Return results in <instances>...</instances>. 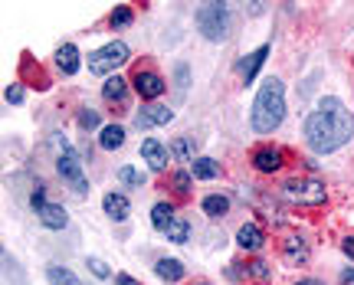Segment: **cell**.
Segmentation results:
<instances>
[{
  "instance_id": "24",
  "label": "cell",
  "mask_w": 354,
  "mask_h": 285,
  "mask_svg": "<svg viewBox=\"0 0 354 285\" xmlns=\"http://www.w3.org/2000/svg\"><path fill=\"white\" fill-rule=\"evenodd\" d=\"M282 252H286V259H289V262H305V259H308V246H305L302 239H295V236H292V239H286Z\"/></svg>"
},
{
  "instance_id": "39",
  "label": "cell",
  "mask_w": 354,
  "mask_h": 285,
  "mask_svg": "<svg viewBox=\"0 0 354 285\" xmlns=\"http://www.w3.org/2000/svg\"><path fill=\"white\" fill-rule=\"evenodd\" d=\"M201 285H210V282H201Z\"/></svg>"
},
{
  "instance_id": "21",
  "label": "cell",
  "mask_w": 354,
  "mask_h": 285,
  "mask_svg": "<svg viewBox=\"0 0 354 285\" xmlns=\"http://www.w3.org/2000/svg\"><path fill=\"white\" fill-rule=\"evenodd\" d=\"M46 282L50 285H82L79 275L73 273V269H66V266H46Z\"/></svg>"
},
{
  "instance_id": "6",
  "label": "cell",
  "mask_w": 354,
  "mask_h": 285,
  "mask_svg": "<svg viewBox=\"0 0 354 285\" xmlns=\"http://www.w3.org/2000/svg\"><path fill=\"white\" fill-rule=\"evenodd\" d=\"M282 194L292 203H302V207H318V203H325V197H328L325 184H318V181H286Z\"/></svg>"
},
{
  "instance_id": "33",
  "label": "cell",
  "mask_w": 354,
  "mask_h": 285,
  "mask_svg": "<svg viewBox=\"0 0 354 285\" xmlns=\"http://www.w3.org/2000/svg\"><path fill=\"white\" fill-rule=\"evenodd\" d=\"M3 99L10 102V105H20V102H24V89H20V82H13V86H7V92H3Z\"/></svg>"
},
{
  "instance_id": "27",
  "label": "cell",
  "mask_w": 354,
  "mask_h": 285,
  "mask_svg": "<svg viewBox=\"0 0 354 285\" xmlns=\"http://www.w3.org/2000/svg\"><path fill=\"white\" fill-rule=\"evenodd\" d=\"M118 181H122L125 187H141L145 184V174L135 171L131 164H125V167H118Z\"/></svg>"
},
{
  "instance_id": "10",
  "label": "cell",
  "mask_w": 354,
  "mask_h": 285,
  "mask_svg": "<svg viewBox=\"0 0 354 285\" xmlns=\"http://www.w3.org/2000/svg\"><path fill=\"white\" fill-rule=\"evenodd\" d=\"M282 164H286V158H282V151L279 148H256L253 151V167L259 174H276V171H282Z\"/></svg>"
},
{
  "instance_id": "9",
  "label": "cell",
  "mask_w": 354,
  "mask_h": 285,
  "mask_svg": "<svg viewBox=\"0 0 354 285\" xmlns=\"http://www.w3.org/2000/svg\"><path fill=\"white\" fill-rule=\"evenodd\" d=\"M141 158H145V164H148L151 171H165L171 151H167V145H161L158 138H145V141H141Z\"/></svg>"
},
{
  "instance_id": "13",
  "label": "cell",
  "mask_w": 354,
  "mask_h": 285,
  "mask_svg": "<svg viewBox=\"0 0 354 285\" xmlns=\"http://www.w3.org/2000/svg\"><path fill=\"white\" fill-rule=\"evenodd\" d=\"M266 56H269V43H263V46H256L253 53H246V56L240 59V75L246 79V82H253V79H256V73L263 69Z\"/></svg>"
},
{
  "instance_id": "35",
  "label": "cell",
  "mask_w": 354,
  "mask_h": 285,
  "mask_svg": "<svg viewBox=\"0 0 354 285\" xmlns=\"http://www.w3.org/2000/svg\"><path fill=\"white\" fill-rule=\"evenodd\" d=\"M342 249H344V256H348V259H354V236H348V239H344Z\"/></svg>"
},
{
  "instance_id": "20",
  "label": "cell",
  "mask_w": 354,
  "mask_h": 285,
  "mask_svg": "<svg viewBox=\"0 0 354 285\" xmlns=\"http://www.w3.org/2000/svg\"><path fill=\"white\" fill-rule=\"evenodd\" d=\"M174 217H177L174 203H165V200H161V203H154V207H151V226H154V230H161V233L167 230V223H171Z\"/></svg>"
},
{
  "instance_id": "26",
  "label": "cell",
  "mask_w": 354,
  "mask_h": 285,
  "mask_svg": "<svg viewBox=\"0 0 354 285\" xmlns=\"http://www.w3.org/2000/svg\"><path fill=\"white\" fill-rule=\"evenodd\" d=\"M131 20H135V13H131V7H125V3H118V7L112 10V17H109V24H112L115 30H122V26H128Z\"/></svg>"
},
{
  "instance_id": "16",
  "label": "cell",
  "mask_w": 354,
  "mask_h": 285,
  "mask_svg": "<svg viewBox=\"0 0 354 285\" xmlns=\"http://www.w3.org/2000/svg\"><path fill=\"white\" fill-rule=\"evenodd\" d=\"M125 145V128L122 125H105L99 131V148L102 151H118Z\"/></svg>"
},
{
  "instance_id": "28",
  "label": "cell",
  "mask_w": 354,
  "mask_h": 285,
  "mask_svg": "<svg viewBox=\"0 0 354 285\" xmlns=\"http://www.w3.org/2000/svg\"><path fill=\"white\" fill-rule=\"evenodd\" d=\"M99 112H95V109H82V112H79V128H82V131H92V128H99Z\"/></svg>"
},
{
  "instance_id": "18",
  "label": "cell",
  "mask_w": 354,
  "mask_h": 285,
  "mask_svg": "<svg viewBox=\"0 0 354 285\" xmlns=\"http://www.w3.org/2000/svg\"><path fill=\"white\" fill-rule=\"evenodd\" d=\"M154 273L161 275L165 282H180L187 269H184V262H177V259H158L154 262Z\"/></svg>"
},
{
  "instance_id": "15",
  "label": "cell",
  "mask_w": 354,
  "mask_h": 285,
  "mask_svg": "<svg viewBox=\"0 0 354 285\" xmlns=\"http://www.w3.org/2000/svg\"><path fill=\"white\" fill-rule=\"evenodd\" d=\"M39 223L46 226V230H66V223H69V213H66L63 203H46V207L39 210Z\"/></svg>"
},
{
  "instance_id": "36",
  "label": "cell",
  "mask_w": 354,
  "mask_h": 285,
  "mask_svg": "<svg viewBox=\"0 0 354 285\" xmlns=\"http://www.w3.org/2000/svg\"><path fill=\"white\" fill-rule=\"evenodd\" d=\"M115 285H141V282H138V279H131L128 273H122L118 279H115Z\"/></svg>"
},
{
  "instance_id": "14",
  "label": "cell",
  "mask_w": 354,
  "mask_h": 285,
  "mask_svg": "<svg viewBox=\"0 0 354 285\" xmlns=\"http://www.w3.org/2000/svg\"><path fill=\"white\" fill-rule=\"evenodd\" d=\"M102 207H105V213L112 217V220H128V213H131V203H128L125 194H118V190H112V194H105L102 197Z\"/></svg>"
},
{
  "instance_id": "30",
  "label": "cell",
  "mask_w": 354,
  "mask_h": 285,
  "mask_svg": "<svg viewBox=\"0 0 354 285\" xmlns=\"http://www.w3.org/2000/svg\"><path fill=\"white\" fill-rule=\"evenodd\" d=\"M171 184H174V190L180 197H187L190 194V171H177L174 177H171Z\"/></svg>"
},
{
  "instance_id": "4",
  "label": "cell",
  "mask_w": 354,
  "mask_h": 285,
  "mask_svg": "<svg viewBox=\"0 0 354 285\" xmlns=\"http://www.w3.org/2000/svg\"><path fill=\"white\" fill-rule=\"evenodd\" d=\"M194 20H197V30H201L210 43L227 39V33H230V7L227 3H203Z\"/></svg>"
},
{
  "instance_id": "19",
  "label": "cell",
  "mask_w": 354,
  "mask_h": 285,
  "mask_svg": "<svg viewBox=\"0 0 354 285\" xmlns=\"http://www.w3.org/2000/svg\"><path fill=\"white\" fill-rule=\"evenodd\" d=\"M102 95H105V102H125L128 82L122 79V75H109V79H105V86H102Z\"/></svg>"
},
{
  "instance_id": "37",
  "label": "cell",
  "mask_w": 354,
  "mask_h": 285,
  "mask_svg": "<svg viewBox=\"0 0 354 285\" xmlns=\"http://www.w3.org/2000/svg\"><path fill=\"white\" fill-rule=\"evenodd\" d=\"M295 285H325V282H318V279H299Z\"/></svg>"
},
{
  "instance_id": "3",
  "label": "cell",
  "mask_w": 354,
  "mask_h": 285,
  "mask_svg": "<svg viewBox=\"0 0 354 285\" xmlns=\"http://www.w3.org/2000/svg\"><path fill=\"white\" fill-rule=\"evenodd\" d=\"M53 138H56V148H59V158H56V171H59V177H63V181L73 187L76 194H86L88 181H86V171H82L79 154L73 151V145H69L63 135H53Z\"/></svg>"
},
{
  "instance_id": "7",
  "label": "cell",
  "mask_w": 354,
  "mask_h": 285,
  "mask_svg": "<svg viewBox=\"0 0 354 285\" xmlns=\"http://www.w3.org/2000/svg\"><path fill=\"white\" fill-rule=\"evenodd\" d=\"M131 89H135L145 102H154V99H161V95H165L167 82L154 73V69H138V73L131 75Z\"/></svg>"
},
{
  "instance_id": "5",
  "label": "cell",
  "mask_w": 354,
  "mask_h": 285,
  "mask_svg": "<svg viewBox=\"0 0 354 285\" xmlns=\"http://www.w3.org/2000/svg\"><path fill=\"white\" fill-rule=\"evenodd\" d=\"M128 46L122 43V39H112V43H105V46H99L95 53H88V73L92 75H109L115 73L118 66H125L128 62Z\"/></svg>"
},
{
  "instance_id": "2",
  "label": "cell",
  "mask_w": 354,
  "mask_h": 285,
  "mask_svg": "<svg viewBox=\"0 0 354 285\" xmlns=\"http://www.w3.org/2000/svg\"><path fill=\"white\" fill-rule=\"evenodd\" d=\"M286 118V86L282 79L269 75L253 99V112H250V125L256 135H272Z\"/></svg>"
},
{
  "instance_id": "22",
  "label": "cell",
  "mask_w": 354,
  "mask_h": 285,
  "mask_svg": "<svg viewBox=\"0 0 354 285\" xmlns=\"http://www.w3.org/2000/svg\"><path fill=\"white\" fill-rule=\"evenodd\" d=\"M227 210H230V197H223V194H210V197H203V213H207V217L220 220V217H227Z\"/></svg>"
},
{
  "instance_id": "25",
  "label": "cell",
  "mask_w": 354,
  "mask_h": 285,
  "mask_svg": "<svg viewBox=\"0 0 354 285\" xmlns=\"http://www.w3.org/2000/svg\"><path fill=\"white\" fill-rule=\"evenodd\" d=\"M194 148H197V145H194V138H177L174 141V158L177 161H184V164H190L194 161Z\"/></svg>"
},
{
  "instance_id": "23",
  "label": "cell",
  "mask_w": 354,
  "mask_h": 285,
  "mask_svg": "<svg viewBox=\"0 0 354 285\" xmlns=\"http://www.w3.org/2000/svg\"><path fill=\"white\" fill-rule=\"evenodd\" d=\"M165 236H167V243H187V236H190V223L184 220V217H174V220L167 223Z\"/></svg>"
},
{
  "instance_id": "34",
  "label": "cell",
  "mask_w": 354,
  "mask_h": 285,
  "mask_svg": "<svg viewBox=\"0 0 354 285\" xmlns=\"http://www.w3.org/2000/svg\"><path fill=\"white\" fill-rule=\"evenodd\" d=\"M250 273H253L256 279H269V275H272V269H269V266H266L263 259H256L253 266H250Z\"/></svg>"
},
{
  "instance_id": "38",
  "label": "cell",
  "mask_w": 354,
  "mask_h": 285,
  "mask_svg": "<svg viewBox=\"0 0 354 285\" xmlns=\"http://www.w3.org/2000/svg\"><path fill=\"white\" fill-rule=\"evenodd\" d=\"M342 279H344V282H354V269H344Z\"/></svg>"
},
{
  "instance_id": "29",
  "label": "cell",
  "mask_w": 354,
  "mask_h": 285,
  "mask_svg": "<svg viewBox=\"0 0 354 285\" xmlns=\"http://www.w3.org/2000/svg\"><path fill=\"white\" fill-rule=\"evenodd\" d=\"M86 266H88V273L95 275V279H112V269H109L102 259H95V256H88Z\"/></svg>"
},
{
  "instance_id": "31",
  "label": "cell",
  "mask_w": 354,
  "mask_h": 285,
  "mask_svg": "<svg viewBox=\"0 0 354 285\" xmlns=\"http://www.w3.org/2000/svg\"><path fill=\"white\" fill-rule=\"evenodd\" d=\"M30 207H33V210H43V207H46V187L39 184V187H33V194H30Z\"/></svg>"
},
{
  "instance_id": "8",
  "label": "cell",
  "mask_w": 354,
  "mask_h": 285,
  "mask_svg": "<svg viewBox=\"0 0 354 285\" xmlns=\"http://www.w3.org/2000/svg\"><path fill=\"white\" fill-rule=\"evenodd\" d=\"M167 122H174V109H167V105H141V112L135 115L138 131H148V128H158Z\"/></svg>"
},
{
  "instance_id": "1",
  "label": "cell",
  "mask_w": 354,
  "mask_h": 285,
  "mask_svg": "<svg viewBox=\"0 0 354 285\" xmlns=\"http://www.w3.org/2000/svg\"><path fill=\"white\" fill-rule=\"evenodd\" d=\"M302 135L315 154H331L354 138V112L338 95H322L305 118Z\"/></svg>"
},
{
  "instance_id": "32",
  "label": "cell",
  "mask_w": 354,
  "mask_h": 285,
  "mask_svg": "<svg viewBox=\"0 0 354 285\" xmlns=\"http://www.w3.org/2000/svg\"><path fill=\"white\" fill-rule=\"evenodd\" d=\"M174 75H177V92L184 95V92H187V79H190V73H187V62H177Z\"/></svg>"
},
{
  "instance_id": "11",
  "label": "cell",
  "mask_w": 354,
  "mask_h": 285,
  "mask_svg": "<svg viewBox=\"0 0 354 285\" xmlns=\"http://www.w3.org/2000/svg\"><path fill=\"white\" fill-rule=\"evenodd\" d=\"M79 66H82L79 46H76V43H63V46L56 50V69H59L63 75H76Z\"/></svg>"
},
{
  "instance_id": "17",
  "label": "cell",
  "mask_w": 354,
  "mask_h": 285,
  "mask_svg": "<svg viewBox=\"0 0 354 285\" xmlns=\"http://www.w3.org/2000/svg\"><path fill=\"white\" fill-rule=\"evenodd\" d=\"M190 177H197V181H216L220 177V164L214 158H194L190 161Z\"/></svg>"
},
{
  "instance_id": "12",
  "label": "cell",
  "mask_w": 354,
  "mask_h": 285,
  "mask_svg": "<svg viewBox=\"0 0 354 285\" xmlns=\"http://www.w3.org/2000/svg\"><path fill=\"white\" fill-rule=\"evenodd\" d=\"M263 243H266V233L256 223H243L240 230H236V246H240L243 252H259Z\"/></svg>"
}]
</instances>
